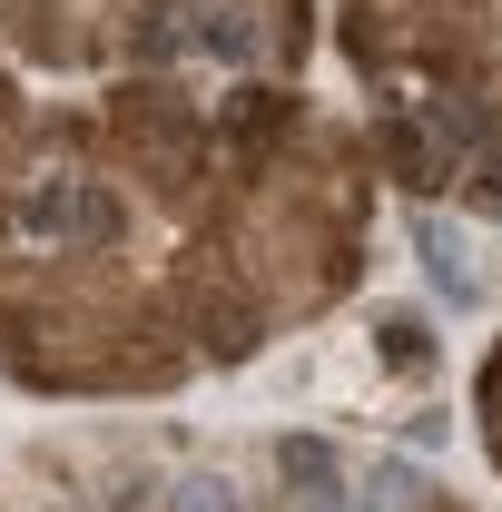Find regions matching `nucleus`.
I'll return each instance as SVG.
<instances>
[{"mask_svg": "<svg viewBox=\"0 0 502 512\" xmlns=\"http://www.w3.org/2000/svg\"><path fill=\"white\" fill-rule=\"evenodd\" d=\"M365 237V158L296 99L128 79L30 128L0 207V365L30 394H158L315 316Z\"/></svg>", "mask_w": 502, "mask_h": 512, "instance_id": "f257e3e1", "label": "nucleus"}, {"mask_svg": "<svg viewBox=\"0 0 502 512\" xmlns=\"http://www.w3.org/2000/svg\"><path fill=\"white\" fill-rule=\"evenodd\" d=\"M0 512H463L434 473L325 434H188L109 424L10 453Z\"/></svg>", "mask_w": 502, "mask_h": 512, "instance_id": "f03ea898", "label": "nucleus"}, {"mask_svg": "<svg viewBox=\"0 0 502 512\" xmlns=\"http://www.w3.org/2000/svg\"><path fill=\"white\" fill-rule=\"evenodd\" d=\"M365 79H394L404 109H463L502 128V0H345Z\"/></svg>", "mask_w": 502, "mask_h": 512, "instance_id": "7ed1b4c3", "label": "nucleus"}, {"mask_svg": "<svg viewBox=\"0 0 502 512\" xmlns=\"http://www.w3.org/2000/svg\"><path fill=\"white\" fill-rule=\"evenodd\" d=\"M168 0H0V30L50 69H109L158 40Z\"/></svg>", "mask_w": 502, "mask_h": 512, "instance_id": "20e7f679", "label": "nucleus"}, {"mask_svg": "<svg viewBox=\"0 0 502 512\" xmlns=\"http://www.w3.org/2000/svg\"><path fill=\"white\" fill-rule=\"evenodd\" d=\"M30 109H20V89H10V69H0V207H10V178H20V158H30Z\"/></svg>", "mask_w": 502, "mask_h": 512, "instance_id": "39448f33", "label": "nucleus"}, {"mask_svg": "<svg viewBox=\"0 0 502 512\" xmlns=\"http://www.w3.org/2000/svg\"><path fill=\"white\" fill-rule=\"evenodd\" d=\"M483 424H493V453H502V355H493V375H483Z\"/></svg>", "mask_w": 502, "mask_h": 512, "instance_id": "423d86ee", "label": "nucleus"}]
</instances>
